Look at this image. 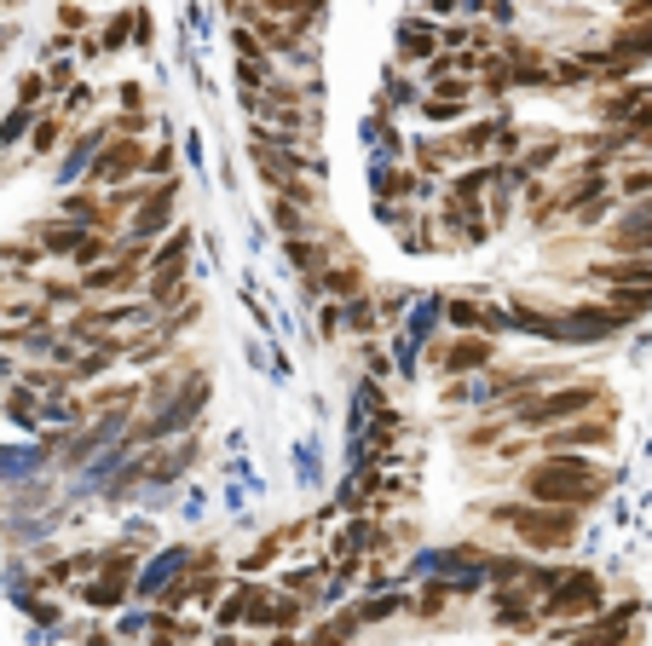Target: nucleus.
Wrapping results in <instances>:
<instances>
[{"mask_svg": "<svg viewBox=\"0 0 652 646\" xmlns=\"http://www.w3.org/2000/svg\"><path fill=\"white\" fill-rule=\"evenodd\" d=\"M520 485H525V497H532V502L589 508V502H600V490H607V474H600L589 456H578V451H548L543 462L525 468Z\"/></svg>", "mask_w": 652, "mask_h": 646, "instance_id": "1", "label": "nucleus"}, {"mask_svg": "<svg viewBox=\"0 0 652 646\" xmlns=\"http://www.w3.org/2000/svg\"><path fill=\"white\" fill-rule=\"evenodd\" d=\"M578 513L584 508H555V502H491V520L509 526L525 549L537 554H555L578 542Z\"/></svg>", "mask_w": 652, "mask_h": 646, "instance_id": "2", "label": "nucleus"}, {"mask_svg": "<svg viewBox=\"0 0 652 646\" xmlns=\"http://www.w3.org/2000/svg\"><path fill=\"white\" fill-rule=\"evenodd\" d=\"M600 399H607V386H600V381H578V375H571L560 386H543V393L520 399L509 422L532 427V433H548V427H566L571 416H584V410H600Z\"/></svg>", "mask_w": 652, "mask_h": 646, "instance_id": "3", "label": "nucleus"}, {"mask_svg": "<svg viewBox=\"0 0 652 646\" xmlns=\"http://www.w3.org/2000/svg\"><path fill=\"white\" fill-rule=\"evenodd\" d=\"M191 231L185 225H173L168 237L150 248V261H145V300L157 306V313H168V306H180L185 300V272H191Z\"/></svg>", "mask_w": 652, "mask_h": 646, "instance_id": "4", "label": "nucleus"}, {"mask_svg": "<svg viewBox=\"0 0 652 646\" xmlns=\"http://www.w3.org/2000/svg\"><path fill=\"white\" fill-rule=\"evenodd\" d=\"M173 202H180V179H157V186H150V197L128 214L121 248H128V254H145V261H150V248H157L168 231H173Z\"/></svg>", "mask_w": 652, "mask_h": 646, "instance_id": "5", "label": "nucleus"}, {"mask_svg": "<svg viewBox=\"0 0 652 646\" xmlns=\"http://www.w3.org/2000/svg\"><path fill=\"white\" fill-rule=\"evenodd\" d=\"M128 589H133V549L121 542V549H105L98 572L75 589V601H82L87 612H116L121 601H128Z\"/></svg>", "mask_w": 652, "mask_h": 646, "instance_id": "6", "label": "nucleus"}, {"mask_svg": "<svg viewBox=\"0 0 652 646\" xmlns=\"http://www.w3.org/2000/svg\"><path fill=\"white\" fill-rule=\"evenodd\" d=\"M145 162H150L145 139H110V145L93 157V168H87V179H82V186L116 191V186H128V179H139V173H145Z\"/></svg>", "mask_w": 652, "mask_h": 646, "instance_id": "7", "label": "nucleus"}, {"mask_svg": "<svg viewBox=\"0 0 652 646\" xmlns=\"http://www.w3.org/2000/svg\"><path fill=\"white\" fill-rule=\"evenodd\" d=\"M600 594H607V589H600L595 572H566L543 606H548V617H555V624H578V617H595L600 606H607Z\"/></svg>", "mask_w": 652, "mask_h": 646, "instance_id": "8", "label": "nucleus"}, {"mask_svg": "<svg viewBox=\"0 0 652 646\" xmlns=\"http://www.w3.org/2000/svg\"><path fill=\"white\" fill-rule=\"evenodd\" d=\"M641 110H652V87L646 82H612V87L589 93V116L600 127H630Z\"/></svg>", "mask_w": 652, "mask_h": 646, "instance_id": "9", "label": "nucleus"}, {"mask_svg": "<svg viewBox=\"0 0 652 646\" xmlns=\"http://www.w3.org/2000/svg\"><path fill=\"white\" fill-rule=\"evenodd\" d=\"M139 277H145V254H128V248H121L116 261L82 272V289H87L93 300H128V295L139 289Z\"/></svg>", "mask_w": 652, "mask_h": 646, "instance_id": "10", "label": "nucleus"}, {"mask_svg": "<svg viewBox=\"0 0 652 646\" xmlns=\"http://www.w3.org/2000/svg\"><path fill=\"white\" fill-rule=\"evenodd\" d=\"M428 364L445 370V375H480L496 364V335H457L450 347H434Z\"/></svg>", "mask_w": 652, "mask_h": 646, "instance_id": "11", "label": "nucleus"}, {"mask_svg": "<svg viewBox=\"0 0 652 646\" xmlns=\"http://www.w3.org/2000/svg\"><path fill=\"white\" fill-rule=\"evenodd\" d=\"M445 46V30L428 18V12H416V18H398V30H393V64H428L434 53Z\"/></svg>", "mask_w": 652, "mask_h": 646, "instance_id": "12", "label": "nucleus"}, {"mask_svg": "<svg viewBox=\"0 0 652 646\" xmlns=\"http://www.w3.org/2000/svg\"><path fill=\"white\" fill-rule=\"evenodd\" d=\"M600 237H607L612 254H652V197H635Z\"/></svg>", "mask_w": 652, "mask_h": 646, "instance_id": "13", "label": "nucleus"}, {"mask_svg": "<svg viewBox=\"0 0 652 646\" xmlns=\"http://www.w3.org/2000/svg\"><path fill=\"white\" fill-rule=\"evenodd\" d=\"M618 329H623V318L607 300H584V306H566L560 313V341H612Z\"/></svg>", "mask_w": 652, "mask_h": 646, "instance_id": "14", "label": "nucleus"}, {"mask_svg": "<svg viewBox=\"0 0 652 646\" xmlns=\"http://www.w3.org/2000/svg\"><path fill=\"white\" fill-rule=\"evenodd\" d=\"M635 640V601H618L607 617H589L584 629H571V646H630Z\"/></svg>", "mask_w": 652, "mask_h": 646, "instance_id": "15", "label": "nucleus"}, {"mask_svg": "<svg viewBox=\"0 0 652 646\" xmlns=\"http://www.w3.org/2000/svg\"><path fill=\"white\" fill-rule=\"evenodd\" d=\"M595 289H630V283H652V254H607L589 272H578Z\"/></svg>", "mask_w": 652, "mask_h": 646, "instance_id": "16", "label": "nucleus"}, {"mask_svg": "<svg viewBox=\"0 0 652 646\" xmlns=\"http://www.w3.org/2000/svg\"><path fill=\"white\" fill-rule=\"evenodd\" d=\"M496 134H503V116L462 121V127H450V134H445V145H450V157H457V162H485L496 150Z\"/></svg>", "mask_w": 652, "mask_h": 646, "instance_id": "17", "label": "nucleus"}, {"mask_svg": "<svg viewBox=\"0 0 652 646\" xmlns=\"http://www.w3.org/2000/svg\"><path fill=\"white\" fill-rule=\"evenodd\" d=\"M243 624H255V629H271V635H284L300 624V601H289V594H271L255 583V601H248V617Z\"/></svg>", "mask_w": 652, "mask_h": 646, "instance_id": "18", "label": "nucleus"}, {"mask_svg": "<svg viewBox=\"0 0 652 646\" xmlns=\"http://www.w3.org/2000/svg\"><path fill=\"white\" fill-rule=\"evenodd\" d=\"M93 225H82V220H64V214H53V220H35L30 225V237L46 248V254H58V261H70L75 248H82V237H87Z\"/></svg>", "mask_w": 652, "mask_h": 646, "instance_id": "19", "label": "nucleus"}, {"mask_svg": "<svg viewBox=\"0 0 652 646\" xmlns=\"http://www.w3.org/2000/svg\"><path fill=\"white\" fill-rule=\"evenodd\" d=\"M589 445H612V422H566L543 433V451H589Z\"/></svg>", "mask_w": 652, "mask_h": 646, "instance_id": "20", "label": "nucleus"}, {"mask_svg": "<svg viewBox=\"0 0 652 646\" xmlns=\"http://www.w3.org/2000/svg\"><path fill=\"white\" fill-rule=\"evenodd\" d=\"M537 145H525V157H520V168L525 173H548V168H560V157H566V150H571V139L566 134H532Z\"/></svg>", "mask_w": 652, "mask_h": 646, "instance_id": "21", "label": "nucleus"}, {"mask_svg": "<svg viewBox=\"0 0 652 646\" xmlns=\"http://www.w3.org/2000/svg\"><path fill=\"white\" fill-rule=\"evenodd\" d=\"M318 289L323 295H335V300H359L364 295V272H359V261H341V266H323L318 277Z\"/></svg>", "mask_w": 652, "mask_h": 646, "instance_id": "22", "label": "nucleus"}, {"mask_svg": "<svg viewBox=\"0 0 652 646\" xmlns=\"http://www.w3.org/2000/svg\"><path fill=\"white\" fill-rule=\"evenodd\" d=\"M445 324L457 329V335H491V329H485V324H491V306L457 295V300H445Z\"/></svg>", "mask_w": 652, "mask_h": 646, "instance_id": "23", "label": "nucleus"}, {"mask_svg": "<svg viewBox=\"0 0 652 646\" xmlns=\"http://www.w3.org/2000/svg\"><path fill=\"white\" fill-rule=\"evenodd\" d=\"M612 46H618V53H630L635 64H646L652 59V18H623L612 30Z\"/></svg>", "mask_w": 652, "mask_h": 646, "instance_id": "24", "label": "nucleus"}, {"mask_svg": "<svg viewBox=\"0 0 652 646\" xmlns=\"http://www.w3.org/2000/svg\"><path fill=\"white\" fill-rule=\"evenodd\" d=\"M133 23H139V7L110 12L105 30H98V53H128V46H133Z\"/></svg>", "mask_w": 652, "mask_h": 646, "instance_id": "25", "label": "nucleus"}, {"mask_svg": "<svg viewBox=\"0 0 652 646\" xmlns=\"http://www.w3.org/2000/svg\"><path fill=\"white\" fill-rule=\"evenodd\" d=\"M266 214H271V225H278V237H307V202H295V197H278V191H271Z\"/></svg>", "mask_w": 652, "mask_h": 646, "instance_id": "26", "label": "nucleus"}, {"mask_svg": "<svg viewBox=\"0 0 652 646\" xmlns=\"http://www.w3.org/2000/svg\"><path fill=\"white\" fill-rule=\"evenodd\" d=\"M58 214H64V220H82V225H98V231H105V197H98V186H87V191H70V197L58 202Z\"/></svg>", "mask_w": 652, "mask_h": 646, "instance_id": "27", "label": "nucleus"}, {"mask_svg": "<svg viewBox=\"0 0 652 646\" xmlns=\"http://www.w3.org/2000/svg\"><path fill=\"white\" fill-rule=\"evenodd\" d=\"M514 202H520V186H514L503 168H496L491 191H485V220H491V225H509V220H514Z\"/></svg>", "mask_w": 652, "mask_h": 646, "instance_id": "28", "label": "nucleus"}, {"mask_svg": "<svg viewBox=\"0 0 652 646\" xmlns=\"http://www.w3.org/2000/svg\"><path fill=\"white\" fill-rule=\"evenodd\" d=\"M450 162H457V157H450L445 139H416V145H410V168H416L421 179H439Z\"/></svg>", "mask_w": 652, "mask_h": 646, "instance_id": "29", "label": "nucleus"}, {"mask_svg": "<svg viewBox=\"0 0 652 646\" xmlns=\"http://www.w3.org/2000/svg\"><path fill=\"white\" fill-rule=\"evenodd\" d=\"M607 306L623 318V324H635L646 318V306H652V283H630V289H607Z\"/></svg>", "mask_w": 652, "mask_h": 646, "instance_id": "30", "label": "nucleus"}, {"mask_svg": "<svg viewBox=\"0 0 652 646\" xmlns=\"http://www.w3.org/2000/svg\"><path fill=\"white\" fill-rule=\"evenodd\" d=\"M468 105H473V98H450V93H421V105H416V116L421 121H462L468 116Z\"/></svg>", "mask_w": 652, "mask_h": 646, "instance_id": "31", "label": "nucleus"}, {"mask_svg": "<svg viewBox=\"0 0 652 646\" xmlns=\"http://www.w3.org/2000/svg\"><path fill=\"white\" fill-rule=\"evenodd\" d=\"M405 105H410V110L421 105V87L405 82V64H393L387 82H382V110H405Z\"/></svg>", "mask_w": 652, "mask_h": 646, "instance_id": "32", "label": "nucleus"}, {"mask_svg": "<svg viewBox=\"0 0 652 646\" xmlns=\"http://www.w3.org/2000/svg\"><path fill=\"white\" fill-rule=\"evenodd\" d=\"M35 295L53 306V313H58V306H82V300H87L82 277H75V283H64V277H35Z\"/></svg>", "mask_w": 652, "mask_h": 646, "instance_id": "33", "label": "nucleus"}, {"mask_svg": "<svg viewBox=\"0 0 652 646\" xmlns=\"http://www.w3.org/2000/svg\"><path fill=\"white\" fill-rule=\"evenodd\" d=\"M525 214H532L537 231H543L548 220H560V209H555V186H537V179H525Z\"/></svg>", "mask_w": 652, "mask_h": 646, "instance_id": "34", "label": "nucleus"}, {"mask_svg": "<svg viewBox=\"0 0 652 646\" xmlns=\"http://www.w3.org/2000/svg\"><path fill=\"white\" fill-rule=\"evenodd\" d=\"M191 445H173V451H157V456H150V468H145V479H180L185 468H191Z\"/></svg>", "mask_w": 652, "mask_h": 646, "instance_id": "35", "label": "nucleus"}, {"mask_svg": "<svg viewBox=\"0 0 652 646\" xmlns=\"http://www.w3.org/2000/svg\"><path fill=\"white\" fill-rule=\"evenodd\" d=\"M58 134H64V116H41V121L30 127V150H35V157H46V150H58V145H64Z\"/></svg>", "mask_w": 652, "mask_h": 646, "instance_id": "36", "label": "nucleus"}, {"mask_svg": "<svg viewBox=\"0 0 652 646\" xmlns=\"http://www.w3.org/2000/svg\"><path fill=\"white\" fill-rule=\"evenodd\" d=\"M341 324L346 329H353V335H375V329H382V318H375V306L359 295V300H346V313H341Z\"/></svg>", "mask_w": 652, "mask_h": 646, "instance_id": "37", "label": "nucleus"}, {"mask_svg": "<svg viewBox=\"0 0 652 646\" xmlns=\"http://www.w3.org/2000/svg\"><path fill=\"white\" fill-rule=\"evenodd\" d=\"M248 601H255V583L232 589V594L220 601V624H225V629H232V624H243V617H248Z\"/></svg>", "mask_w": 652, "mask_h": 646, "instance_id": "38", "label": "nucleus"}, {"mask_svg": "<svg viewBox=\"0 0 652 646\" xmlns=\"http://www.w3.org/2000/svg\"><path fill=\"white\" fill-rule=\"evenodd\" d=\"M612 186H618V197H623V202L652 197V168H623V173L612 179Z\"/></svg>", "mask_w": 652, "mask_h": 646, "instance_id": "39", "label": "nucleus"}, {"mask_svg": "<svg viewBox=\"0 0 652 646\" xmlns=\"http://www.w3.org/2000/svg\"><path fill=\"white\" fill-rule=\"evenodd\" d=\"M462 18H491V23H514V0H462Z\"/></svg>", "mask_w": 652, "mask_h": 646, "instance_id": "40", "label": "nucleus"}, {"mask_svg": "<svg viewBox=\"0 0 652 646\" xmlns=\"http://www.w3.org/2000/svg\"><path fill=\"white\" fill-rule=\"evenodd\" d=\"M41 254H46V248H41L35 237H12L7 248H0V261H7V266H35Z\"/></svg>", "mask_w": 652, "mask_h": 646, "instance_id": "41", "label": "nucleus"}, {"mask_svg": "<svg viewBox=\"0 0 652 646\" xmlns=\"http://www.w3.org/2000/svg\"><path fill=\"white\" fill-rule=\"evenodd\" d=\"M353 624H359V612H353V617H335V624H330V629H323V624H318L307 646H346V635H353Z\"/></svg>", "mask_w": 652, "mask_h": 646, "instance_id": "42", "label": "nucleus"}, {"mask_svg": "<svg viewBox=\"0 0 652 646\" xmlns=\"http://www.w3.org/2000/svg\"><path fill=\"white\" fill-rule=\"evenodd\" d=\"M30 127H35V110H30V105H18L7 121H0V145H18L23 134H30Z\"/></svg>", "mask_w": 652, "mask_h": 646, "instance_id": "43", "label": "nucleus"}, {"mask_svg": "<svg viewBox=\"0 0 652 646\" xmlns=\"http://www.w3.org/2000/svg\"><path fill=\"white\" fill-rule=\"evenodd\" d=\"M398 606H405L398 594H382V601H364V606H359V624H382V617H393Z\"/></svg>", "mask_w": 652, "mask_h": 646, "instance_id": "44", "label": "nucleus"}, {"mask_svg": "<svg viewBox=\"0 0 652 646\" xmlns=\"http://www.w3.org/2000/svg\"><path fill=\"white\" fill-rule=\"evenodd\" d=\"M41 93H46V75H23V82H18V105H41Z\"/></svg>", "mask_w": 652, "mask_h": 646, "instance_id": "45", "label": "nucleus"}, {"mask_svg": "<svg viewBox=\"0 0 652 646\" xmlns=\"http://www.w3.org/2000/svg\"><path fill=\"white\" fill-rule=\"evenodd\" d=\"M58 23H64L70 35H75V30H87V7H75V0H64V7H58Z\"/></svg>", "mask_w": 652, "mask_h": 646, "instance_id": "46", "label": "nucleus"}, {"mask_svg": "<svg viewBox=\"0 0 652 646\" xmlns=\"http://www.w3.org/2000/svg\"><path fill=\"white\" fill-rule=\"evenodd\" d=\"M168 168H173V145L162 139L157 150H150V162H145V173H162V179H168Z\"/></svg>", "mask_w": 652, "mask_h": 646, "instance_id": "47", "label": "nucleus"}, {"mask_svg": "<svg viewBox=\"0 0 652 646\" xmlns=\"http://www.w3.org/2000/svg\"><path fill=\"white\" fill-rule=\"evenodd\" d=\"M93 105V87H82V82H75L70 93H64V116H75V110H87Z\"/></svg>", "mask_w": 652, "mask_h": 646, "instance_id": "48", "label": "nucleus"}, {"mask_svg": "<svg viewBox=\"0 0 652 646\" xmlns=\"http://www.w3.org/2000/svg\"><path fill=\"white\" fill-rule=\"evenodd\" d=\"M116 98H121V110H145V87H139V82H121Z\"/></svg>", "mask_w": 652, "mask_h": 646, "instance_id": "49", "label": "nucleus"}, {"mask_svg": "<svg viewBox=\"0 0 652 646\" xmlns=\"http://www.w3.org/2000/svg\"><path fill=\"white\" fill-rule=\"evenodd\" d=\"M421 12H428V18H457L462 0H421Z\"/></svg>", "mask_w": 652, "mask_h": 646, "instance_id": "50", "label": "nucleus"}, {"mask_svg": "<svg viewBox=\"0 0 652 646\" xmlns=\"http://www.w3.org/2000/svg\"><path fill=\"white\" fill-rule=\"evenodd\" d=\"M150 35H157V23H150V12H139V23H133V46H150Z\"/></svg>", "mask_w": 652, "mask_h": 646, "instance_id": "51", "label": "nucleus"}, {"mask_svg": "<svg viewBox=\"0 0 652 646\" xmlns=\"http://www.w3.org/2000/svg\"><path fill=\"white\" fill-rule=\"evenodd\" d=\"M266 646H307V640H295V629H284V635H271Z\"/></svg>", "mask_w": 652, "mask_h": 646, "instance_id": "52", "label": "nucleus"}, {"mask_svg": "<svg viewBox=\"0 0 652 646\" xmlns=\"http://www.w3.org/2000/svg\"><path fill=\"white\" fill-rule=\"evenodd\" d=\"M87 646H116V635H105V629H93V635H87Z\"/></svg>", "mask_w": 652, "mask_h": 646, "instance_id": "53", "label": "nucleus"}, {"mask_svg": "<svg viewBox=\"0 0 652 646\" xmlns=\"http://www.w3.org/2000/svg\"><path fill=\"white\" fill-rule=\"evenodd\" d=\"M12 35H18L12 23H0V53H7V46H12Z\"/></svg>", "mask_w": 652, "mask_h": 646, "instance_id": "54", "label": "nucleus"}, {"mask_svg": "<svg viewBox=\"0 0 652 646\" xmlns=\"http://www.w3.org/2000/svg\"><path fill=\"white\" fill-rule=\"evenodd\" d=\"M12 370H18V364H12V358H7V347H0V381H7Z\"/></svg>", "mask_w": 652, "mask_h": 646, "instance_id": "55", "label": "nucleus"}, {"mask_svg": "<svg viewBox=\"0 0 652 646\" xmlns=\"http://www.w3.org/2000/svg\"><path fill=\"white\" fill-rule=\"evenodd\" d=\"M214 646H243V640H237V635H220V640H214Z\"/></svg>", "mask_w": 652, "mask_h": 646, "instance_id": "56", "label": "nucleus"}, {"mask_svg": "<svg viewBox=\"0 0 652 646\" xmlns=\"http://www.w3.org/2000/svg\"><path fill=\"white\" fill-rule=\"evenodd\" d=\"M0 7H18V0H0Z\"/></svg>", "mask_w": 652, "mask_h": 646, "instance_id": "57", "label": "nucleus"}]
</instances>
